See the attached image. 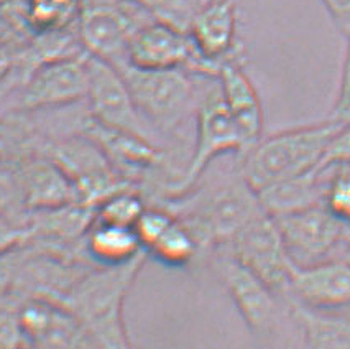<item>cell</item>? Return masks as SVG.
Masks as SVG:
<instances>
[{
  "instance_id": "44dd1931",
  "label": "cell",
  "mask_w": 350,
  "mask_h": 349,
  "mask_svg": "<svg viewBox=\"0 0 350 349\" xmlns=\"http://www.w3.org/2000/svg\"><path fill=\"white\" fill-rule=\"evenodd\" d=\"M291 315L301 324L304 343L316 349H350V318L332 313V310H321L288 302Z\"/></svg>"
},
{
  "instance_id": "7402d4cb",
  "label": "cell",
  "mask_w": 350,
  "mask_h": 349,
  "mask_svg": "<svg viewBox=\"0 0 350 349\" xmlns=\"http://www.w3.org/2000/svg\"><path fill=\"white\" fill-rule=\"evenodd\" d=\"M85 0H25V18L31 34L75 28Z\"/></svg>"
},
{
  "instance_id": "d4e9b609",
  "label": "cell",
  "mask_w": 350,
  "mask_h": 349,
  "mask_svg": "<svg viewBox=\"0 0 350 349\" xmlns=\"http://www.w3.org/2000/svg\"><path fill=\"white\" fill-rule=\"evenodd\" d=\"M321 172L327 177L323 205L344 224L350 222V166L337 165Z\"/></svg>"
},
{
  "instance_id": "7c38bea8",
  "label": "cell",
  "mask_w": 350,
  "mask_h": 349,
  "mask_svg": "<svg viewBox=\"0 0 350 349\" xmlns=\"http://www.w3.org/2000/svg\"><path fill=\"white\" fill-rule=\"evenodd\" d=\"M215 269L252 335L256 338L270 336L278 316V295L230 250L219 255Z\"/></svg>"
},
{
  "instance_id": "f546056e",
  "label": "cell",
  "mask_w": 350,
  "mask_h": 349,
  "mask_svg": "<svg viewBox=\"0 0 350 349\" xmlns=\"http://www.w3.org/2000/svg\"><path fill=\"white\" fill-rule=\"evenodd\" d=\"M28 346L25 335L18 323L17 311L0 310V348H18Z\"/></svg>"
},
{
  "instance_id": "2e32d148",
  "label": "cell",
  "mask_w": 350,
  "mask_h": 349,
  "mask_svg": "<svg viewBox=\"0 0 350 349\" xmlns=\"http://www.w3.org/2000/svg\"><path fill=\"white\" fill-rule=\"evenodd\" d=\"M105 153L116 170L129 180V173L135 177L144 170L163 164L165 153L154 147L152 140L142 133L105 125L94 117L84 124L83 132Z\"/></svg>"
},
{
  "instance_id": "8fae6325",
  "label": "cell",
  "mask_w": 350,
  "mask_h": 349,
  "mask_svg": "<svg viewBox=\"0 0 350 349\" xmlns=\"http://www.w3.org/2000/svg\"><path fill=\"white\" fill-rule=\"evenodd\" d=\"M125 63L140 70H183L202 75L204 63L188 31L153 18L140 25L127 48Z\"/></svg>"
},
{
  "instance_id": "7a4b0ae2",
  "label": "cell",
  "mask_w": 350,
  "mask_h": 349,
  "mask_svg": "<svg viewBox=\"0 0 350 349\" xmlns=\"http://www.w3.org/2000/svg\"><path fill=\"white\" fill-rule=\"evenodd\" d=\"M339 127L340 124L327 119L260 139L242 153L240 177L258 193L270 185L312 172Z\"/></svg>"
},
{
  "instance_id": "cb8c5ba5",
  "label": "cell",
  "mask_w": 350,
  "mask_h": 349,
  "mask_svg": "<svg viewBox=\"0 0 350 349\" xmlns=\"http://www.w3.org/2000/svg\"><path fill=\"white\" fill-rule=\"evenodd\" d=\"M145 209L144 196L135 190L124 186L97 203L94 219L100 222H109V224L133 227Z\"/></svg>"
},
{
  "instance_id": "ac0fdd59",
  "label": "cell",
  "mask_w": 350,
  "mask_h": 349,
  "mask_svg": "<svg viewBox=\"0 0 350 349\" xmlns=\"http://www.w3.org/2000/svg\"><path fill=\"white\" fill-rule=\"evenodd\" d=\"M217 81L226 107L237 122L248 150L262 139L263 132V107L258 92L243 71L242 60L224 63Z\"/></svg>"
},
{
  "instance_id": "1f68e13d",
  "label": "cell",
  "mask_w": 350,
  "mask_h": 349,
  "mask_svg": "<svg viewBox=\"0 0 350 349\" xmlns=\"http://www.w3.org/2000/svg\"><path fill=\"white\" fill-rule=\"evenodd\" d=\"M342 34L350 30V0H321Z\"/></svg>"
},
{
  "instance_id": "4dcf8cb0",
  "label": "cell",
  "mask_w": 350,
  "mask_h": 349,
  "mask_svg": "<svg viewBox=\"0 0 350 349\" xmlns=\"http://www.w3.org/2000/svg\"><path fill=\"white\" fill-rule=\"evenodd\" d=\"M30 229L27 226L15 224L10 218L0 214V254L30 241Z\"/></svg>"
},
{
  "instance_id": "f1b7e54d",
  "label": "cell",
  "mask_w": 350,
  "mask_h": 349,
  "mask_svg": "<svg viewBox=\"0 0 350 349\" xmlns=\"http://www.w3.org/2000/svg\"><path fill=\"white\" fill-rule=\"evenodd\" d=\"M344 35L347 38V50H345L339 92H337L336 103H334L331 116H329V119L340 125L350 124V30L345 31Z\"/></svg>"
},
{
  "instance_id": "3957f363",
  "label": "cell",
  "mask_w": 350,
  "mask_h": 349,
  "mask_svg": "<svg viewBox=\"0 0 350 349\" xmlns=\"http://www.w3.org/2000/svg\"><path fill=\"white\" fill-rule=\"evenodd\" d=\"M132 92L142 119L163 133H173L193 112L196 104L193 81L183 68L140 70L127 63L117 64Z\"/></svg>"
},
{
  "instance_id": "9a60e30c",
  "label": "cell",
  "mask_w": 350,
  "mask_h": 349,
  "mask_svg": "<svg viewBox=\"0 0 350 349\" xmlns=\"http://www.w3.org/2000/svg\"><path fill=\"white\" fill-rule=\"evenodd\" d=\"M286 302L321 310L350 305V262L325 259L308 267H295Z\"/></svg>"
},
{
  "instance_id": "52a82bcc",
  "label": "cell",
  "mask_w": 350,
  "mask_h": 349,
  "mask_svg": "<svg viewBox=\"0 0 350 349\" xmlns=\"http://www.w3.org/2000/svg\"><path fill=\"white\" fill-rule=\"evenodd\" d=\"M138 9L144 7L135 0H85L77 20V35L84 50L113 66L125 63L133 34L138 27L148 22L133 14Z\"/></svg>"
},
{
  "instance_id": "4fadbf2b",
  "label": "cell",
  "mask_w": 350,
  "mask_h": 349,
  "mask_svg": "<svg viewBox=\"0 0 350 349\" xmlns=\"http://www.w3.org/2000/svg\"><path fill=\"white\" fill-rule=\"evenodd\" d=\"M88 71L89 91L85 99L89 101L91 117L111 127L146 135L144 131L145 120L133 103L132 92L122 73L112 63L89 53Z\"/></svg>"
},
{
  "instance_id": "d6986e66",
  "label": "cell",
  "mask_w": 350,
  "mask_h": 349,
  "mask_svg": "<svg viewBox=\"0 0 350 349\" xmlns=\"http://www.w3.org/2000/svg\"><path fill=\"white\" fill-rule=\"evenodd\" d=\"M327 177L321 170L290 178L260 190L258 200L263 211L270 216L291 213L323 203Z\"/></svg>"
},
{
  "instance_id": "83f0119b",
  "label": "cell",
  "mask_w": 350,
  "mask_h": 349,
  "mask_svg": "<svg viewBox=\"0 0 350 349\" xmlns=\"http://www.w3.org/2000/svg\"><path fill=\"white\" fill-rule=\"evenodd\" d=\"M27 44H20L12 40L0 38V88L18 78L23 83L25 73L22 68V53Z\"/></svg>"
},
{
  "instance_id": "ffe728a7",
  "label": "cell",
  "mask_w": 350,
  "mask_h": 349,
  "mask_svg": "<svg viewBox=\"0 0 350 349\" xmlns=\"http://www.w3.org/2000/svg\"><path fill=\"white\" fill-rule=\"evenodd\" d=\"M84 249L99 266L127 263L146 250L133 227L92 221L84 234Z\"/></svg>"
},
{
  "instance_id": "5b68a950",
  "label": "cell",
  "mask_w": 350,
  "mask_h": 349,
  "mask_svg": "<svg viewBox=\"0 0 350 349\" xmlns=\"http://www.w3.org/2000/svg\"><path fill=\"white\" fill-rule=\"evenodd\" d=\"M196 119V144L193 155L180 180L168 188L170 193L178 198L185 196L198 183L215 158L232 152L243 153L247 150L242 132L224 103L221 88L207 92L198 104Z\"/></svg>"
},
{
  "instance_id": "e575fe53",
  "label": "cell",
  "mask_w": 350,
  "mask_h": 349,
  "mask_svg": "<svg viewBox=\"0 0 350 349\" xmlns=\"http://www.w3.org/2000/svg\"><path fill=\"white\" fill-rule=\"evenodd\" d=\"M3 7H25V0H0Z\"/></svg>"
},
{
  "instance_id": "e0dca14e",
  "label": "cell",
  "mask_w": 350,
  "mask_h": 349,
  "mask_svg": "<svg viewBox=\"0 0 350 349\" xmlns=\"http://www.w3.org/2000/svg\"><path fill=\"white\" fill-rule=\"evenodd\" d=\"M17 178L25 208L30 211L55 209L79 201L72 181L48 155L25 158L18 166Z\"/></svg>"
},
{
  "instance_id": "6da1fadb",
  "label": "cell",
  "mask_w": 350,
  "mask_h": 349,
  "mask_svg": "<svg viewBox=\"0 0 350 349\" xmlns=\"http://www.w3.org/2000/svg\"><path fill=\"white\" fill-rule=\"evenodd\" d=\"M148 253L120 266H100L84 272L58 302L79 320L94 346L129 348L124 302L135 283Z\"/></svg>"
},
{
  "instance_id": "5bb4252c",
  "label": "cell",
  "mask_w": 350,
  "mask_h": 349,
  "mask_svg": "<svg viewBox=\"0 0 350 349\" xmlns=\"http://www.w3.org/2000/svg\"><path fill=\"white\" fill-rule=\"evenodd\" d=\"M237 7L234 0H209L191 22L188 34L198 55L217 78L226 62L242 60V47L237 38Z\"/></svg>"
},
{
  "instance_id": "603a6c76",
  "label": "cell",
  "mask_w": 350,
  "mask_h": 349,
  "mask_svg": "<svg viewBox=\"0 0 350 349\" xmlns=\"http://www.w3.org/2000/svg\"><path fill=\"white\" fill-rule=\"evenodd\" d=\"M199 249H201V242L198 241L196 234L181 218L176 216L168 229L146 253L153 255L163 266L183 269L198 257Z\"/></svg>"
},
{
  "instance_id": "4316f807",
  "label": "cell",
  "mask_w": 350,
  "mask_h": 349,
  "mask_svg": "<svg viewBox=\"0 0 350 349\" xmlns=\"http://www.w3.org/2000/svg\"><path fill=\"white\" fill-rule=\"evenodd\" d=\"M176 219L168 208H146L133 226L142 247L148 250Z\"/></svg>"
},
{
  "instance_id": "d6a6232c",
  "label": "cell",
  "mask_w": 350,
  "mask_h": 349,
  "mask_svg": "<svg viewBox=\"0 0 350 349\" xmlns=\"http://www.w3.org/2000/svg\"><path fill=\"white\" fill-rule=\"evenodd\" d=\"M9 150H10V137L9 133H7L5 125L0 124V161L7 157Z\"/></svg>"
},
{
  "instance_id": "30bf717a",
  "label": "cell",
  "mask_w": 350,
  "mask_h": 349,
  "mask_svg": "<svg viewBox=\"0 0 350 349\" xmlns=\"http://www.w3.org/2000/svg\"><path fill=\"white\" fill-rule=\"evenodd\" d=\"M278 226L284 247L296 267L323 262L340 246L345 224L323 203L291 213L271 216Z\"/></svg>"
},
{
  "instance_id": "484cf974",
  "label": "cell",
  "mask_w": 350,
  "mask_h": 349,
  "mask_svg": "<svg viewBox=\"0 0 350 349\" xmlns=\"http://www.w3.org/2000/svg\"><path fill=\"white\" fill-rule=\"evenodd\" d=\"M135 2L148 10L154 18L188 31L194 15L209 0H135Z\"/></svg>"
},
{
  "instance_id": "836d02e7",
  "label": "cell",
  "mask_w": 350,
  "mask_h": 349,
  "mask_svg": "<svg viewBox=\"0 0 350 349\" xmlns=\"http://www.w3.org/2000/svg\"><path fill=\"white\" fill-rule=\"evenodd\" d=\"M340 244L344 246V259H345V261L350 262V222H349V224H345L344 236H342Z\"/></svg>"
},
{
  "instance_id": "9c48e42d",
  "label": "cell",
  "mask_w": 350,
  "mask_h": 349,
  "mask_svg": "<svg viewBox=\"0 0 350 349\" xmlns=\"http://www.w3.org/2000/svg\"><path fill=\"white\" fill-rule=\"evenodd\" d=\"M88 91V53H83L38 64L20 84L17 104L30 112L63 107L85 99Z\"/></svg>"
},
{
  "instance_id": "8992f818",
  "label": "cell",
  "mask_w": 350,
  "mask_h": 349,
  "mask_svg": "<svg viewBox=\"0 0 350 349\" xmlns=\"http://www.w3.org/2000/svg\"><path fill=\"white\" fill-rule=\"evenodd\" d=\"M237 261L267 283L280 298L288 300L295 272L278 226L270 214L262 213L239 231L229 242Z\"/></svg>"
},
{
  "instance_id": "277c9868",
  "label": "cell",
  "mask_w": 350,
  "mask_h": 349,
  "mask_svg": "<svg viewBox=\"0 0 350 349\" xmlns=\"http://www.w3.org/2000/svg\"><path fill=\"white\" fill-rule=\"evenodd\" d=\"M265 213L258 194L239 174L181 216L202 246H227L252 219ZM180 218V216H178Z\"/></svg>"
},
{
  "instance_id": "ba28073f",
  "label": "cell",
  "mask_w": 350,
  "mask_h": 349,
  "mask_svg": "<svg viewBox=\"0 0 350 349\" xmlns=\"http://www.w3.org/2000/svg\"><path fill=\"white\" fill-rule=\"evenodd\" d=\"M75 185L81 203L94 206L116 190L129 186V180L117 172L105 153L84 133L53 142L46 148Z\"/></svg>"
}]
</instances>
